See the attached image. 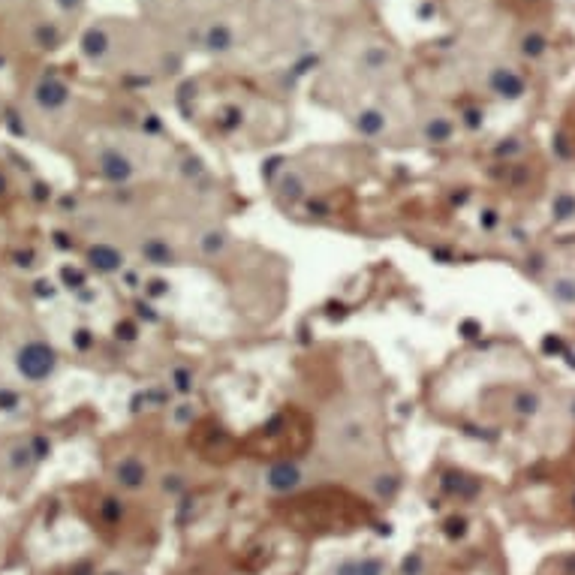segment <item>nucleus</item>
Masks as SVG:
<instances>
[{"label":"nucleus","mask_w":575,"mask_h":575,"mask_svg":"<svg viewBox=\"0 0 575 575\" xmlns=\"http://www.w3.org/2000/svg\"><path fill=\"white\" fill-rule=\"evenodd\" d=\"M332 575H389V560L380 554L344 557L341 563H335Z\"/></svg>","instance_id":"obj_2"},{"label":"nucleus","mask_w":575,"mask_h":575,"mask_svg":"<svg viewBox=\"0 0 575 575\" xmlns=\"http://www.w3.org/2000/svg\"><path fill=\"white\" fill-rule=\"evenodd\" d=\"M19 368L28 380H43L52 371V353L43 344H31L19 353Z\"/></svg>","instance_id":"obj_3"},{"label":"nucleus","mask_w":575,"mask_h":575,"mask_svg":"<svg viewBox=\"0 0 575 575\" xmlns=\"http://www.w3.org/2000/svg\"><path fill=\"white\" fill-rule=\"evenodd\" d=\"M88 67L121 82H160L184 64V46L151 19H100L79 34Z\"/></svg>","instance_id":"obj_1"}]
</instances>
